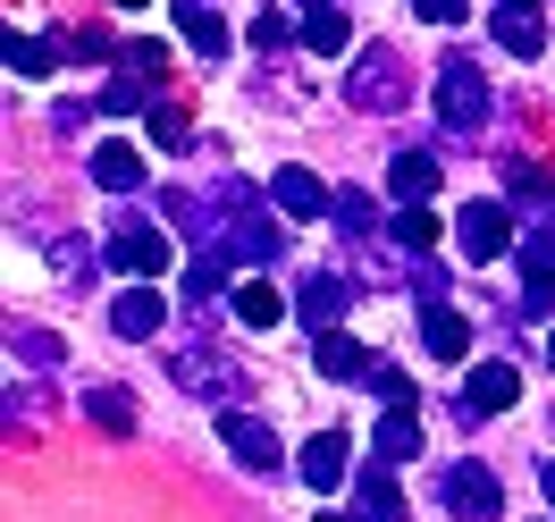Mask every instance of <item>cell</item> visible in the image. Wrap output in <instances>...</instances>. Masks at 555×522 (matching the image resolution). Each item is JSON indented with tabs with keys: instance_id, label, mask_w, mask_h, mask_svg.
<instances>
[{
	"instance_id": "cell-30",
	"label": "cell",
	"mask_w": 555,
	"mask_h": 522,
	"mask_svg": "<svg viewBox=\"0 0 555 522\" xmlns=\"http://www.w3.org/2000/svg\"><path fill=\"white\" fill-rule=\"evenodd\" d=\"M387 237L404 244V253H421V262H429V244H438V219H429V211H396V228H387Z\"/></svg>"
},
{
	"instance_id": "cell-31",
	"label": "cell",
	"mask_w": 555,
	"mask_h": 522,
	"mask_svg": "<svg viewBox=\"0 0 555 522\" xmlns=\"http://www.w3.org/2000/svg\"><path fill=\"white\" fill-rule=\"evenodd\" d=\"M505 194H514V203H555V186H547L539 161H514V169H505Z\"/></svg>"
},
{
	"instance_id": "cell-19",
	"label": "cell",
	"mask_w": 555,
	"mask_h": 522,
	"mask_svg": "<svg viewBox=\"0 0 555 522\" xmlns=\"http://www.w3.org/2000/svg\"><path fill=\"white\" fill-rule=\"evenodd\" d=\"M85 421H102L109 438H135V396L127 387H85Z\"/></svg>"
},
{
	"instance_id": "cell-3",
	"label": "cell",
	"mask_w": 555,
	"mask_h": 522,
	"mask_svg": "<svg viewBox=\"0 0 555 522\" xmlns=\"http://www.w3.org/2000/svg\"><path fill=\"white\" fill-rule=\"evenodd\" d=\"M346 102L353 110H404L413 93H404V60L387 51V42H371V51H353V68H346Z\"/></svg>"
},
{
	"instance_id": "cell-2",
	"label": "cell",
	"mask_w": 555,
	"mask_h": 522,
	"mask_svg": "<svg viewBox=\"0 0 555 522\" xmlns=\"http://www.w3.org/2000/svg\"><path fill=\"white\" fill-rule=\"evenodd\" d=\"M210 203H228V211H236V219H228V244H219L228 262H270L278 244H286L270 219L253 211V186H244V177H219V186H210Z\"/></svg>"
},
{
	"instance_id": "cell-6",
	"label": "cell",
	"mask_w": 555,
	"mask_h": 522,
	"mask_svg": "<svg viewBox=\"0 0 555 522\" xmlns=\"http://www.w3.org/2000/svg\"><path fill=\"white\" fill-rule=\"evenodd\" d=\"M438 497H447L454 522H496V506H505V488H496V472H488V463H454Z\"/></svg>"
},
{
	"instance_id": "cell-44",
	"label": "cell",
	"mask_w": 555,
	"mask_h": 522,
	"mask_svg": "<svg viewBox=\"0 0 555 522\" xmlns=\"http://www.w3.org/2000/svg\"><path fill=\"white\" fill-rule=\"evenodd\" d=\"M118 9H143V0H118Z\"/></svg>"
},
{
	"instance_id": "cell-11",
	"label": "cell",
	"mask_w": 555,
	"mask_h": 522,
	"mask_svg": "<svg viewBox=\"0 0 555 522\" xmlns=\"http://www.w3.org/2000/svg\"><path fill=\"white\" fill-rule=\"evenodd\" d=\"M521 279H530V295H521V320H539V313H547V295H555V228L521 237Z\"/></svg>"
},
{
	"instance_id": "cell-15",
	"label": "cell",
	"mask_w": 555,
	"mask_h": 522,
	"mask_svg": "<svg viewBox=\"0 0 555 522\" xmlns=\"http://www.w3.org/2000/svg\"><path fill=\"white\" fill-rule=\"evenodd\" d=\"M514 396H521V380L505 371V362H480V371L463 380V405H472V413H505Z\"/></svg>"
},
{
	"instance_id": "cell-32",
	"label": "cell",
	"mask_w": 555,
	"mask_h": 522,
	"mask_svg": "<svg viewBox=\"0 0 555 522\" xmlns=\"http://www.w3.org/2000/svg\"><path fill=\"white\" fill-rule=\"evenodd\" d=\"M219 279H228V253H203V262L185 270V304H210V295H219Z\"/></svg>"
},
{
	"instance_id": "cell-38",
	"label": "cell",
	"mask_w": 555,
	"mask_h": 522,
	"mask_svg": "<svg viewBox=\"0 0 555 522\" xmlns=\"http://www.w3.org/2000/svg\"><path fill=\"white\" fill-rule=\"evenodd\" d=\"M463 9L472 0H413V17H429V26H463Z\"/></svg>"
},
{
	"instance_id": "cell-33",
	"label": "cell",
	"mask_w": 555,
	"mask_h": 522,
	"mask_svg": "<svg viewBox=\"0 0 555 522\" xmlns=\"http://www.w3.org/2000/svg\"><path fill=\"white\" fill-rule=\"evenodd\" d=\"M102 110H109V118H127V110H152L143 76H118V85H102Z\"/></svg>"
},
{
	"instance_id": "cell-43",
	"label": "cell",
	"mask_w": 555,
	"mask_h": 522,
	"mask_svg": "<svg viewBox=\"0 0 555 522\" xmlns=\"http://www.w3.org/2000/svg\"><path fill=\"white\" fill-rule=\"evenodd\" d=\"M304 9H328V0H304Z\"/></svg>"
},
{
	"instance_id": "cell-16",
	"label": "cell",
	"mask_w": 555,
	"mask_h": 522,
	"mask_svg": "<svg viewBox=\"0 0 555 522\" xmlns=\"http://www.w3.org/2000/svg\"><path fill=\"white\" fill-rule=\"evenodd\" d=\"M93 186H102V194H135L143 186V152L135 143H102V152H93Z\"/></svg>"
},
{
	"instance_id": "cell-28",
	"label": "cell",
	"mask_w": 555,
	"mask_h": 522,
	"mask_svg": "<svg viewBox=\"0 0 555 522\" xmlns=\"http://www.w3.org/2000/svg\"><path fill=\"white\" fill-rule=\"evenodd\" d=\"M496 42H505L514 60H539V51H547V26H539V17H496Z\"/></svg>"
},
{
	"instance_id": "cell-9",
	"label": "cell",
	"mask_w": 555,
	"mask_h": 522,
	"mask_svg": "<svg viewBox=\"0 0 555 522\" xmlns=\"http://www.w3.org/2000/svg\"><path fill=\"white\" fill-rule=\"evenodd\" d=\"M177 387H194V396H244V371L228 362V354L185 346V354H177Z\"/></svg>"
},
{
	"instance_id": "cell-23",
	"label": "cell",
	"mask_w": 555,
	"mask_h": 522,
	"mask_svg": "<svg viewBox=\"0 0 555 522\" xmlns=\"http://www.w3.org/2000/svg\"><path fill=\"white\" fill-rule=\"evenodd\" d=\"M0 60H9V76H51V68H60V42H42V35H9V42H0Z\"/></svg>"
},
{
	"instance_id": "cell-10",
	"label": "cell",
	"mask_w": 555,
	"mask_h": 522,
	"mask_svg": "<svg viewBox=\"0 0 555 522\" xmlns=\"http://www.w3.org/2000/svg\"><path fill=\"white\" fill-rule=\"evenodd\" d=\"M160 320H169V304H160V287H127V295L109 304V329H118L127 346H143V338H160Z\"/></svg>"
},
{
	"instance_id": "cell-18",
	"label": "cell",
	"mask_w": 555,
	"mask_h": 522,
	"mask_svg": "<svg viewBox=\"0 0 555 522\" xmlns=\"http://www.w3.org/2000/svg\"><path fill=\"white\" fill-rule=\"evenodd\" d=\"M421 455V405H387L379 413V463H404Z\"/></svg>"
},
{
	"instance_id": "cell-14",
	"label": "cell",
	"mask_w": 555,
	"mask_h": 522,
	"mask_svg": "<svg viewBox=\"0 0 555 522\" xmlns=\"http://www.w3.org/2000/svg\"><path fill=\"white\" fill-rule=\"evenodd\" d=\"M270 203L286 211V219H320L337 194H320V177H312V169H278V177H270Z\"/></svg>"
},
{
	"instance_id": "cell-26",
	"label": "cell",
	"mask_w": 555,
	"mask_h": 522,
	"mask_svg": "<svg viewBox=\"0 0 555 522\" xmlns=\"http://www.w3.org/2000/svg\"><path fill=\"white\" fill-rule=\"evenodd\" d=\"M9 362H35V380H42V371H60V338L51 329H9Z\"/></svg>"
},
{
	"instance_id": "cell-34",
	"label": "cell",
	"mask_w": 555,
	"mask_h": 522,
	"mask_svg": "<svg viewBox=\"0 0 555 522\" xmlns=\"http://www.w3.org/2000/svg\"><path fill=\"white\" fill-rule=\"evenodd\" d=\"M143 118H152V136L169 143V152H185V110H177V102H152Z\"/></svg>"
},
{
	"instance_id": "cell-4",
	"label": "cell",
	"mask_w": 555,
	"mask_h": 522,
	"mask_svg": "<svg viewBox=\"0 0 555 522\" xmlns=\"http://www.w3.org/2000/svg\"><path fill=\"white\" fill-rule=\"evenodd\" d=\"M454 244H463V262H496V253H514V211L505 203H463V219H454Z\"/></svg>"
},
{
	"instance_id": "cell-5",
	"label": "cell",
	"mask_w": 555,
	"mask_h": 522,
	"mask_svg": "<svg viewBox=\"0 0 555 522\" xmlns=\"http://www.w3.org/2000/svg\"><path fill=\"white\" fill-rule=\"evenodd\" d=\"M109 270H127L135 287H152L160 270H169V237H160V228H143V219L109 228Z\"/></svg>"
},
{
	"instance_id": "cell-36",
	"label": "cell",
	"mask_w": 555,
	"mask_h": 522,
	"mask_svg": "<svg viewBox=\"0 0 555 522\" xmlns=\"http://www.w3.org/2000/svg\"><path fill=\"white\" fill-rule=\"evenodd\" d=\"M127 76H152V85H160V76H169V51H160V42H127Z\"/></svg>"
},
{
	"instance_id": "cell-27",
	"label": "cell",
	"mask_w": 555,
	"mask_h": 522,
	"mask_svg": "<svg viewBox=\"0 0 555 522\" xmlns=\"http://www.w3.org/2000/svg\"><path fill=\"white\" fill-rule=\"evenodd\" d=\"M353 26L337 17V9H304V51H346Z\"/></svg>"
},
{
	"instance_id": "cell-12",
	"label": "cell",
	"mask_w": 555,
	"mask_h": 522,
	"mask_svg": "<svg viewBox=\"0 0 555 522\" xmlns=\"http://www.w3.org/2000/svg\"><path fill=\"white\" fill-rule=\"evenodd\" d=\"M295 472H304V488H346V438L337 430H320V438H304V455H295Z\"/></svg>"
},
{
	"instance_id": "cell-25",
	"label": "cell",
	"mask_w": 555,
	"mask_h": 522,
	"mask_svg": "<svg viewBox=\"0 0 555 522\" xmlns=\"http://www.w3.org/2000/svg\"><path fill=\"white\" fill-rule=\"evenodd\" d=\"M328 219L346 228V244H371V237H379V203H371V194H337Z\"/></svg>"
},
{
	"instance_id": "cell-42",
	"label": "cell",
	"mask_w": 555,
	"mask_h": 522,
	"mask_svg": "<svg viewBox=\"0 0 555 522\" xmlns=\"http://www.w3.org/2000/svg\"><path fill=\"white\" fill-rule=\"evenodd\" d=\"M547 371H555V338H547Z\"/></svg>"
},
{
	"instance_id": "cell-39",
	"label": "cell",
	"mask_w": 555,
	"mask_h": 522,
	"mask_svg": "<svg viewBox=\"0 0 555 522\" xmlns=\"http://www.w3.org/2000/svg\"><path fill=\"white\" fill-rule=\"evenodd\" d=\"M496 9H505V17H539V0H496Z\"/></svg>"
},
{
	"instance_id": "cell-17",
	"label": "cell",
	"mask_w": 555,
	"mask_h": 522,
	"mask_svg": "<svg viewBox=\"0 0 555 522\" xmlns=\"http://www.w3.org/2000/svg\"><path fill=\"white\" fill-rule=\"evenodd\" d=\"M353 497H362V522H404V497L387 481V463H362V472H353Z\"/></svg>"
},
{
	"instance_id": "cell-37",
	"label": "cell",
	"mask_w": 555,
	"mask_h": 522,
	"mask_svg": "<svg viewBox=\"0 0 555 522\" xmlns=\"http://www.w3.org/2000/svg\"><path fill=\"white\" fill-rule=\"evenodd\" d=\"M286 35H295L286 9H261V17H253V42H261V51H286Z\"/></svg>"
},
{
	"instance_id": "cell-41",
	"label": "cell",
	"mask_w": 555,
	"mask_h": 522,
	"mask_svg": "<svg viewBox=\"0 0 555 522\" xmlns=\"http://www.w3.org/2000/svg\"><path fill=\"white\" fill-rule=\"evenodd\" d=\"M320 522H362V514H337V506H328V514H320Z\"/></svg>"
},
{
	"instance_id": "cell-40",
	"label": "cell",
	"mask_w": 555,
	"mask_h": 522,
	"mask_svg": "<svg viewBox=\"0 0 555 522\" xmlns=\"http://www.w3.org/2000/svg\"><path fill=\"white\" fill-rule=\"evenodd\" d=\"M539 488H547V506H555V455H547V463H539Z\"/></svg>"
},
{
	"instance_id": "cell-13",
	"label": "cell",
	"mask_w": 555,
	"mask_h": 522,
	"mask_svg": "<svg viewBox=\"0 0 555 522\" xmlns=\"http://www.w3.org/2000/svg\"><path fill=\"white\" fill-rule=\"evenodd\" d=\"M177 35L194 42V51H203V60H228V17H219V9H210V0H177Z\"/></svg>"
},
{
	"instance_id": "cell-21",
	"label": "cell",
	"mask_w": 555,
	"mask_h": 522,
	"mask_svg": "<svg viewBox=\"0 0 555 522\" xmlns=\"http://www.w3.org/2000/svg\"><path fill=\"white\" fill-rule=\"evenodd\" d=\"M236 320L244 329H278V320H286V295H278L270 279H244L236 287Z\"/></svg>"
},
{
	"instance_id": "cell-24",
	"label": "cell",
	"mask_w": 555,
	"mask_h": 522,
	"mask_svg": "<svg viewBox=\"0 0 555 522\" xmlns=\"http://www.w3.org/2000/svg\"><path fill=\"white\" fill-rule=\"evenodd\" d=\"M295 313H304V320L320 329V338H328V329H337V313H346V287H337V279H304Z\"/></svg>"
},
{
	"instance_id": "cell-22",
	"label": "cell",
	"mask_w": 555,
	"mask_h": 522,
	"mask_svg": "<svg viewBox=\"0 0 555 522\" xmlns=\"http://www.w3.org/2000/svg\"><path fill=\"white\" fill-rule=\"evenodd\" d=\"M312 362H320V371H328V380H362V371H371V354L353 346L346 329H328V338H320V346H312Z\"/></svg>"
},
{
	"instance_id": "cell-7",
	"label": "cell",
	"mask_w": 555,
	"mask_h": 522,
	"mask_svg": "<svg viewBox=\"0 0 555 522\" xmlns=\"http://www.w3.org/2000/svg\"><path fill=\"white\" fill-rule=\"evenodd\" d=\"M219 438H228V455H236L244 472H278V463H286V438L253 413H219Z\"/></svg>"
},
{
	"instance_id": "cell-8",
	"label": "cell",
	"mask_w": 555,
	"mask_h": 522,
	"mask_svg": "<svg viewBox=\"0 0 555 522\" xmlns=\"http://www.w3.org/2000/svg\"><path fill=\"white\" fill-rule=\"evenodd\" d=\"M438 186H447V169H438L429 152H396V161H387V194H396L404 211H429Z\"/></svg>"
},
{
	"instance_id": "cell-29",
	"label": "cell",
	"mask_w": 555,
	"mask_h": 522,
	"mask_svg": "<svg viewBox=\"0 0 555 522\" xmlns=\"http://www.w3.org/2000/svg\"><path fill=\"white\" fill-rule=\"evenodd\" d=\"M362 387H371L379 405H421V396H413V380H404L396 362H379V354H371V371H362Z\"/></svg>"
},
{
	"instance_id": "cell-20",
	"label": "cell",
	"mask_w": 555,
	"mask_h": 522,
	"mask_svg": "<svg viewBox=\"0 0 555 522\" xmlns=\"http://www.w3.org/2000/svg\"><path fill=\"white\" fill-rule=\"evenodd\" d=\"M421 346L438 354V362H463V354H472V320L463 313H429L421 320Z\"/></svg>"
},
{
	"instance_id": "cell-1",
	"label": "cell",
	"mask_w": 555,
	"mask_h": 522,
	"mask_svg": "<svg viewBox=\"0 0 555 522\" xmlns=\"http://www.w3.org/2000/svg\"><path fill=\"white\" fill-rule=\"evenodd\" d=\"M438 118H447V136H488L496 93H488L480 60H447V68H438Z\"/></svg>"
},
{
	"instance_id": "cell-35",
	"label": "cell",
	"mask_w": 555,
	"mask_h": 522,
	"mask_svg": "<svg viewBox=\"0 0 555 522\" xmlns=\"http://www.w3.org/2000/svg\"><path fill=\"white\" fill-rule=\"evenodd\" d=\"M51 244V270H60V279H93V253H76L68 237H42Z\"/></svg>"
}]
</instances>
